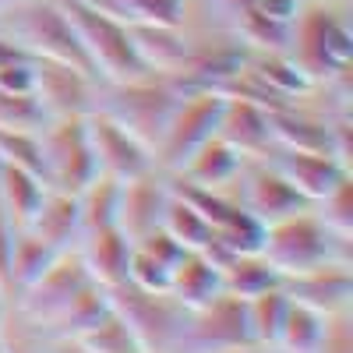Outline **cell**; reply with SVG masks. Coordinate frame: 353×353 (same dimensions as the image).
Returning <instances> with one entry per match:
<instances>
[{"label":"cell","mask_w":353,"mask_h":353,"mask_svg":"<svg viewBox=\"0 0 353 353\" xmlns=\"http://www.w3.org/2000/svg\"><path fill=\"white\" fill-rule=\"evenodd\" d=\"M311 209L318 212V219L325 223V230L332 237H343V241H353V176L329 191L321 201H314Z\"/></svg>","instance_id":"1f68e13d"},{"label":"cell","mask_w":353,"mask_h":353,"mask_svg":"<svg viewBox=\"0 0 353 353\" xmlns=\"http://www.w3.org/2000/svg\"><path fill=\"white\" fill-rule=\"evenodd\" d=\"M36 88V57H18V61L0 68V92L32 96Z\"/></svg>","instance_id":"e575fe53"},{"label":"cell","mask_w":353,"mask_h":353,"mask_svg":"<svg viewBox=\"0 0 353 353\" xmlns=\"http://www.w3.org/2000/svg\"><path fill=\"white\" fill-rule=\"evenodd\" d=\"M0 159H4V166H21L43 176L39 131H0Z\"/></svg>","instance_id":"836d02e7"},{"label":"cell","mask_w":353,"mask_h":353,"mask_svg":"<svg viewBox=\"0 0 353 353\" xmlns=\"http://www.w3.org/2000/svg\"><path fill=\"white\" fill-rule=\"evenodd\" d=\"M11 244H14V226L8 219V212L0 209V290L8 297V261H11Z\"/></svg>","instance_id":"8d00e7d4"},{"label":"cell","mask_w":353,"mask_h":353,"mask_svg":"<svg viewBox=\"0 0 353 353\" xmlns=\"http://www.w3.org/2000/svg\"><path fill=\"white\" fill-rule=\"evenodd\" d=\"M14 4H21V0H0V11H8V8H14Z\"/></svg>","instance_id":"b9f144b4"},{"label":"cell","mask_w":353,"mask_h":353,"mask_svg":"<svg viewBox=\"0 0 353 353\" xmlns=\"http://www.w3.org/2000/svg\"><path fill=\"white\" fill-rule=\"evenodd\" d=\"M4 336H8V353H28V350H25V346H21V339H18V336H11V332H8V325H4Z\"/></svg>","instance_id":"ab89813d"},{"label":"cell","mask_w":353,"mask_h":353,"mask_svg":"<svg viewBox=\"0 0 353 353\" xmlns=\"http://www.w3.org/2000/svg\"><path fill=\"white\" fill-rule=\"evenodd\" d=\"M57 254H61V251H53L46 241H39L32 230H14L11 261H8V304L18 297L28 283H36L46 272V265Z\"/></svg>","instance_id":"d4e9b609"},{"label":"cell","mask_w":353,"mask_h":353,"mask_svg":"<svg viewBox=\"0 0 353 353\" xmlns=\"http://www.w3.org/2000/svg\"><path fill=\"white\" fill-rule=\"evenodd\" d=\"M170 293L181 301L188 311H198L205 307L212 297L223 293V272L219 265L205 254V251H188L181 258V265L173 269V279H170Z\"/></svg>","instance_id":"7402d4cb"},{"label":"cell","mask_w":353,"mask_h":353,"mask_svg":"<svg viewBox=\"0 0 353 353\" xmlns=\"http://www.w3.org/2000/svg\"><path fill=\"white\" fill-rule=\"evenodd\" d=\"M106 293H110V307L131 329L141 353H173L176 339L184 332L188 307L170 290H141L124 279L110 286Z\"/></svg>","instance_id":"8992f818"},{"label":"cell","mask_w":353,"mask_h":353,"mask_svg":"<svg viewBox=\"0 0 353 353\" xmlns=\"http://www.w3.org/2000/svg\"><path fill=\"white\" fill-rule=\"evenodd\" d=\"M283 293L321 314L353 311V261H321L314 269L279 279Z\"/></svg>","instance_id":"5bb4252c"},{"label":"cell","mask_w":353,"mask_h":353,"mask_svg":"<svg viewBox=\"0 0 353 353\" xmlns=\"http://www.w3.org/2000/svg\"><path fill=\"white\" fill-rule=\"evenodd\" d=\"M46 121L50 117L36 96L0 92V131H43Z\"/></svg>","instance_id":"d6a6232c"},{"label":"cell","mask_w":353,"mask_h":353,"mask_svg":"<svg viewBox=\"0 0 353 353\" xmlns=\"http://www.w3.org/2000/svg\"><path fill=\"white\" fill-rule=\"evenodd\" d=\"M261 254L279 276L314 269L321 261H353V241L332 237L314 209H301L279 223L265 226Z\"/></svg>","instance_id":"5b68a950"},{"label":"cell","mask_w":353,"mask_h":353,"mask_svg":"<svg viewBox=\"0 0 353 353\" xmlns=\"http://www.w3.org/2000/svg\"><path fill=\"white\" fill-rule=\"evenodd\" d=\"M226 353H276L269 346H258V343H248V346H237V350H226Z\"/></svg>","instance_id":"f35d334b"},{"label":"cell","mask_w":353,"mask_h":353,"mask_svg":"<svg viewBox=\"0 0 353 353\" xmlns=\"http://www.w3.org/2000/svg\"><path fill=\"white\" fill-rule=\"evenodd\" d=\"M110 314V293L106 286L99 283H88L85 290H78L74 297L57 311L53 318H46L43 325L36 329H28V332H36V336H46V339H78L81 332H88L92 325H99V321Z\"/></svg>","instance_id":"ffe728a7"},{"label":"cell","mask_w":353,"mask_h":353,"mask_svg":"<svg viewBox=\"0 0 353 353\" xmlns=\"http://www.w3.org/2000/svg\"><path fill=\"white\" fill-rule=\"evenodd\" d=\"M0 353H8V336H4V314H0Z\"/></svg>","instance_id":"60d3db41"},{"label":"cell","mask_w":353,"mask_h":353,"mask_svg":"<svg viewBox=\"0 0 353 353\" xmlns=\"http://www.w3.org/2000/svg\"><path fill=\"white\" fill-rule=\"evenodd\" d=\"M96 4L131 28H181L188 18V0H96Z\"/></svg>","instance_id":"484cf974"},{"label":"cell","mask_w":353,"mask_h":353,"mask_svg":"<svg viewBox=\"0 0 353 353\" xmlns=\"http://www.w3.org/2000/svg\"><path fill=\"white\" fill-rule=\"evenodd\" d=\"M0 32L14 46H21L28 57L71 64V68L96 78L74 25L61 8V0H21V4L0 11Z\"/></svg>","instance_id":"3957f363"},{"label":"cell","mask_w":353,"mask_h":353,"mask_svg":"<svg viewBox=\"0 0 353 353\" xmlns=\"http://www.w3.org/2000/svg\"><path fill=\"white\" fill-rule=\"evenodd\" d=\"M244 163H248V156H241L230 141H223L216 134V138L205 141L201 149L176 173H170V176H173V181H181V184H191V188L226 191L230 194V188H233V181H237V173H241Z\"/></svg>","instance_id":"d6986e66"},{"label":"cell","mask_w":353,"mask_h":353,"mask_svg":"<svg viewBox=\"0 0 353 353\" xmlns=\"http://www.w3.org/2000/svg\"><path fill=\"white\" fill-rule=\"evenodd\" d=\"M286 53L297 61V68L314 81H332L336 74L350 71L353 57V32L343 11L332 8V0H311L301 8L297 21L290 25Z\"/></svg>","instance_id":"277c9868"},{"label":"cell","mask_w":353,"mask_h":353,"mask_svg":"<svg viewBox=\"0 0 353 353\" xmlns=\"http://www.w3.org/2000/svg\"><path fill=\"white\" fill-rule=\"evenodd\" d=\"M28 230L36 233L39 241H46L53 251H74L81 241V216H78V198L71 191H57L46 188L39 209L28 223Z\"/></svg>","instance_id":"44dd1931"},{"label":"cell","mask_w":353,"mask_h":353,"mask_svg":"<svg viewBox=\"0 0 353 353\" xmlns=\"http://www.w3.org/2000/svg\"><path fill=\"white\" fill-rule=\"evenodd\" d=\"M39 145H43L46 188L78 194L96 176V159H92V145H88L85 117H57V121H46V128L39 131Z\"/></svg>","instance_id":"ba28073f"},{"label":"cell","mask_w":353,"mask_h":353,"mask_svg":"<svg viewBox=\"0 0 353 353\" xmlns=\"http://www.w3.org/2000/svg\"><path fill=\"white\" fill-rule=\"evenodd\" d=\"M223 96L209 85H188L176 110L170 113L166 131L156 145V170L176 173L205 141L219 134V117H223Z\"/></svg>","instance_id":"52a82bcc"},{"label":"cell","mask_w":353,"mask_h":353,"mask_svg":"<svg viewBox=\"0 0 353 353\" xmlns=\"http://www.w3.org/2000/svg\"><path fill=\"white\" fill-rule=\"evenodd\" d=\"M230 194L237 198L241 209H248L261 226L279 223V219L301 212V209H311V205L297 194V188H293L269 159H248L237 173V181H233Z\"/></svg>","instance_id":"8fae6325"},{"label":"cell","mask_w":353,"mask_h":353,"mask_svg":"<svg viewBox=\"0 0 353 353\" xmlns=\"http://www.w3.org/2000/svg\"><path fill=\"white\" fill-rule=\"evenodd\" d=\"M85 131H88V145H92L96 173H106L113 181H131V176L156 170L149 145H141L131 131L110 121L106 113H99V110L85 113Z\"/></svg>","instance_id":"7c38bea8"},{"label":"cell","mask_w":353,"mask_h":353,"mask_svg":"<svg viewBox=\"0 0 353 353\" xmlns=\"http://www.w3.org/2000/svg\"><path fill=\"white\" fill-rule=\"evenodd\" d=\"M8 311V297H4V290H0V314Z\"/></svg>","instance_id":"7bdbcfd3"},{"label":"cell","mask_w":353,"mask_h":353,"mask_svg":"<svg viewBox=\"0 0 353 353\" xmlns=\"http://www.w3.org/2000/svg\"><path fill=\"white\" fill-rule=\"evenodd\" d=\"M43 194H46V181L39 173L21 166H4V173H0V209L8 212L14 230H28Z\"/></svg>","instance_id":"603a6c76"},{"label":"cell","mask_w":353,"mask_h":353,"mask_svg":"<svg viewBox=\"0 0 353 353\" xmlns=\"http://www.w3.org/2000/svg\"><path fill=\"white\" fill-rule=\"evenodd\" d=\"M251 343L248 329V307L241 297L219 293L205 307L188 311L184 332L176 339L173 353H226Z\"/></svg>","instance_id":"30bf717a"},{"label":"cell","mask_w":353,"mask_h":353,"mask_svg":"<svg viewBox=\"0 0 353 353\" xmlns=\"http://www.w3.org/2000/svg\"><path fill=\"white\" fill-rule=\"evenodd\" d=\"M85 353H141V346L134 343L131 329L121 321V314H117L110 307V314L99 321V325H92L88 332H81L74 339Z\"/></svg>","instance_id":"4dcf8cb0"},{"label":"cell","mask_w":353,"mask_h":353,"mask_svg":"<svg viewBox=\"0 0 353 353\" xmlns=\"http://www.w3.org/2000/svg\"><path fill=\"white\" fill-rule=\"evenodd\" d=\"M314 353H353V311L329 314L325 336H321Z\"/></svg>","instance_id":"d590c367"},{"label":"cell","mask_w":353,"mask_h":353,"mask_svg":"<svg viewBox=\"0 0 353 353\" xmlns=\"http://www.w3.org/2000/svg\"><path fill=\"white\" fill-rule=\"evenodd\" d=\"M131 248L134 241H128V233L121 226H103V230H88L78 241V254L85 261L88 276L99 286H117L128 279V265H131Z\"/></svg>","instance_id":"ac0fdd59"},{"label":"cell","mask_w":353,"mask_h":353,"mask_svg":"<svg viewBox=\"0 0 353 353\" xmlns=\"http://www.w3.org/2000/svg\"><path fill=\"white\" fill-rule=\"evenodd\" d=\"M18 57H28L21 46H14L4 32H0V68H4V64H11V61H18Z\"/></svg>","instance_id":"74e56055"},{"label":"cell","mask_w":353,"mask_h":353,"mask_svg":"<svg viewBox=\"0 0 353 353\" xmlns=\"http://www.w3.org/2000/svg\"><path fill=\"white\" fill-rule=\"evenodd\" d=\"M269 159L286 181L297 188V194L307 201V205H314V201H321L329 191H336L346 176H350V170L332 156V152H311V149H272Z\"/></svg>","instance_id":"2e32d148"},{"label":"cell","mask_w":353,"mask_h":353,"mask_svg":"<svg viewBox=\"0 0 353 353\" xmlns=\"http://www.w3.org/2000/svg\"><path fill=\"white\" fill-rule=\"evenodd\" d=\"M121 184L106 173H96L74 198H78V216H81V230H103V226H117V209H121Z\"/></svg>","instance_id":"f1b7e54d"},{"label":"cell","mask_w":353,"mask_h":353,"mask_svg":"<svg viewBox=\"0 0 353 353\" xmlns=\"http://www.w3.org/2000/svg\"><path fill=\"white\" fill-rule=\"evenodd\" d=\"M170 184H173V181H170ZM163 230H166L184 251H205V248L212 244V223L205 219L198 205H194L191 198H184L176 188H173L170 205H166V212H163Z\"/></svg>","instance_id":"4316f807"},{"label":"cell","mask_w":353,"mask_h":353,"mask_svg":"<svg viewBox=\"0 0 353 353\" xmlns=\"http://www.w3.org/2000/svg\"><path fill=\"white\" fill-rule=\"evenodd\" d=\"M61 8L71 18L81 50L99 81H134L145 74H156L138 53L131 25L113 18L96 0H61Z\"/></svg>","instance_id":"7a4b0ae2"},{"label":"cell","mask_w":353,"mask_h":353,"mask_svg":"<svg viewBox=\"0 0 353 353\" xmlns=\"http://www.w3.org/2000/svg\"><path fill=\"white\" fill-rule=\"evenodd\" d=\"M181 96H184V85L170 74H145L134 81H99L92 110L106 113L110 121H117L124 131H131L141 145H149L156 152L166 121L181 103Z\"/></svg>","instance_id":"6da1fadb"},{"label":"cell","mask_w":353,"mask_h":353,"mask_svg":"<svg viewBox=\"0 0 353 353\" xmlns=\"http://www.w3.org/2000/svg\"><path fill=\"white\" fill-rule=\"evenodd\" d=\"M325 325H329V314H321L307 304H297L290 301L286 307V318H283V329H279V339H276V353H314L321 336H325Z\"/></svg>","instance_id":"83f0119b"},{"label":"cell","mask_w":353,"mask_h":353,"mask_svg":"<svg viewBox=\"0 0 353 353\" xmlns=\"http://www.w3.org/2000/svg\"><path fill=\"white\" fill-rule=\"evenodd\" d=\"M219 272H223V293L241 297V301H251V297H258V293H265V290H276L279 279H283L261 251L230 254L219 265Z\"/></svg>","instance_id":"cb8c5ba5"},{"label":"cell","mask_w":353,"mask_h":353,"mask_svg":"<svg viewBox=\"0 0 353 353\" xmlns=\"http://www.w3.org/2000/svg\"><path fill=\"white\" fill-rule=\"evenodd\" d=\"M248 307V329H251V343L258 346H276L279 339V329H283V318H286V307H290V297L283 293V286L276 290H265L258 297L244 301Z\"/></svg>","instance_id":"f546056e"},{"label":"cell","mask_w":353,"mask_h":353,"mask_svg":"<svg viewBox=\"0 0 353 353\" xmlns=\"http://www.w3.org/2000/svg\"><path fill=\"white\" fill-rule=\"evenodd\" d=\"M0 173H4V159H0Z\"/></svg>","instance_id":"ee69618b"},{"label":"cell","mask_w":353,"mask_h":353,"mask_svg":"<svg viewBox=\"0 0 353 353\" xmlns=\"http://www.w3.org/2000/svg\"><path fill=\"white\" fill-rule=\"evenodd\" d=\"M170 194H173V184H170V173H163V170H149V173L131 176V181L121 184L117 226L128 233V241H141L145 233L163 226Z\"/></svg>","instance_id":"9a60e30c"},{"label":"cell","mask_w":353,"mask_h":353,"mask_svg":"<svg viewBox=\"0 0 353 353\" xmlns=\"http://www.w3.org/2000/svg\"><path fill=\"white\" fill-rule=\"evenodd\" d=\"M88 283H92V276H88L81 254L78 251H61L46 265V272L36 283H28L8 304V311H14V318L21 321V325L36 329V325H43L46 318H53Z\"/></svg>","instance_id":"9c48e42d"},{"label":"cell","mask_w":353,"mask_h":353,"mask_svg":"<svg viewBox=\"0 0 353 353\" xmlns=\"http://www.w3.org/2000/svg\"><path fill=\"white\" fill-rule=\"evenodd\" d=\"M99 92V78L85 74L71 64H57V61H39L36 57V88L32 96L46 110L50 121L57 117H85L96 106Z\"/></svg>","instance_id":"4fadbf2b"},{"label":"cell","mask_w":353,"mask_h":353,"mask_svg":"<svg viewBox=\"0 0 353 353\" xmlns=\"http://www.w3.org/2000/svg\"><path fill=\"white\" fill-rule=\"evenodd\" d=\"M223 117H219V138L230 141L233 149L248 159H265L276 149L272 124H269V106L237 99V96H223Z\"/></svg>","instance_id":"e0dca14e"}]
</instances>
